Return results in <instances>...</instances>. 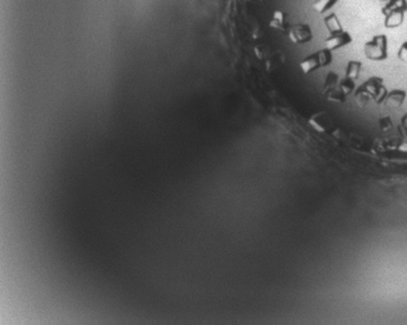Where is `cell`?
Instances as JSON below:
<instances>
[{
  "instance_id": "6da1fadb",
  "label": "cell",
  "mask_w": 407,
  "mask_h": 325,
  "mask_svg": "<svg viewBox=\"0 0 407 325\" xmlns=\"http://www.w3.org/2000/svg\"><path fill=\"white\" fill-rule=\"evenodd\" d=\"M366 57L371 61H384L388 58V38L376 35L365 44Z\"/></svg>"
},
{
  "instance_id": "7a4b0ae2",
  "label": "cell",
  "mask_w": 407,
  "mask_h": 325,
  "mask_svg": "<svg viewBox=\"0 0 407 325\" xmlns=\"http://www.w3.org/2000/svg\"><path fill=\"white\" fill-rule=\"evenodd\" d=\"M383 83H384V82H383L382 77L372 76V77H370V79L366 80L365 83L362 84L363 88L369 92V94L371 96V98L374 99L377 105H380V103H384L385 97H387V94H388V91H387V88H385L384 84Z\"/></svg>"
},
{
  "instance_id": "3957f363",
  "label": "cell",
  "mask_w": 407,
  "mask_h": 325,
  "mask_svg": "<svg viewBox=\"0 0 407 325\" xmlns=\"http://www.w3.org/2000/svg\"><path fill=\"white\" fill-rule=\"evenodd\" d=\"M308 123L318 133H331L334 130V121L326 111L313 114L308 119Z\"/></svg>"
},
{
  "instance_id": "277c9868",
  "label": "cell",
  "mask_w": 407,
  "mask_h": 325,
  "mask_svg": "<svg viewBox=\"0 0 407 325\" xmlns=\"http://www.w3.org/2000/svg\"><path fill=\"white\" fill-rule=\"evenodd\" d=\"M289 39L294 44H305L313 39L312 29L305 23H297L289 29Z\"/></svg>"
},
{
  "instance_id": "5b68a950",
  "label": "cell",
  "mask_w": 407,
  "mask_h": 325,
  "mask_svg": "<svg viewBox=\"0 0 407 325\" xmlns=\"http://www.w3.org/2000/svg\"><path fill=\"white\" fill-rule=\"evenodd\" d=\"M351 43H352L351 34L347 33V31H341V33L333 34V35H330L326 39V48L333 52V50L339 49L341 47H345V45L351 44Z\"/></svg>"
},
{
  "instance_id": "8992f818",
  "label": "cell",
  "mask_w": 407,
  "mask_h": 325,
  "mask_svg": "<svg viewBox=\"0 0 407 325\" xmlns=\"http://www.w3.org/2000/svg\"><path fill=\"white\" fill-rule=\"evenodd\" d=\"M404 99H406V92L403 89H393V91L388 92L384 99V103L389 107L398 109L403 105Z\"/></svg>"
},
{
  "instance_id": "52a82bcc",
  "label": "cell",
  "mask_w": 407,
  "mask_h": 325,
  "mask_svg": "<svg viewBox=\"0 0 407 325\" xmlns=\"http://www.w3.org/2000/svg\"><path fill=\"white\" fill-rule=\"evenodd\" d=\"M321 66V61H319V55L318 52L313 53V55L305 57L304 60L300 62V69H302L303 74H309V72L314 71V70L319 69Z\"/></svg>"
},
{
  "instance_id": "ba28073f",
  "label": "cell",
  "mask_w": 407,
  "mask_h": 325,
  "mask_svg": "<svg viewBox=\"0 0 407 325\" xmlns=\"http://www.w3.org/2000/svg\"><path fill=\"white\" fill-rule=\"evenodd\" d=\"M385 21L384 26L387 29H396L401 26L404 21V12L391 11L384 14Z\"/></svg>"
},
{
  "instance_id": "9c48e42d",
  "label": "cell",
  "mask_w": 407,
  "mask_h": 325,
  "mask_svg": "<svg viewBox=\"0 0 407 325\" xmlns=\"http://www.w3.org/2000/svg\"><path fill=\"white\" fill-rule=\"evenodd\" d=\"M270 26L271 28L276 29V30H280V31H285L286 30V16H285V13H283L282 11H276L275 13H273V17H272V21L270 22Z\"/></svg>"
},
{
  "instance_id": "30bf717a",
  "label": "cell",
  "mask_w": 407,
  "mask_h": 325,
  "mask_svg": "<svg viewBox=\"0 0 407 325\" xmlns=\"http://www.w3.org/2000/svg\"><path fill=\"white\" fill-rule=\"evenodd\" d=\"M324 96L328 101L334 103H344L347 101V96H345V94H344L339 88L329 89V91L324 92Z\"/></svg>"
},
{
  "instance_id": "8fae6325",
  "label": "cell",
  "mask_w": 407,
  "mask_h": 325,
  "mask_svg": "<svg viewBox=\"0 0 407 325\" xmlns=\"http://www.w3.org/2000/svg\"><path fill=\"white\" fill-rule=\"evenodd\" d=\"M325 23H326V28H328V30L330 31V35L344 31L343 26H341L340 21H339L338 16H336L335 13H331L330 16L326 17V18H325Z\"/></svg>"
},
{
  "instance_id": "7c38bea8",
  "label": "cell",
  "mask_w": 407,
  "mask_h": 325,
  "mask_svg": "<svg viewBox=\"0 0 407 325\" xmlns=\"http://www.w3.org/2000/svg\"><path fill=\"white\" fill-rule=\"evenodd\" d=\"M391 11H401L406 13L407 12V0H388L385 7L383 8V14Z\"/></svg>"
},
{
  "instance_id": "4fadbf2b",
  "label": "cell",
  "mask_w": 407,
  "mask_h": 325,
  "mask_svg": "<svg viewBox=\"0 0 407 325\" xmlns=\"http://www.w3.org/2000/svg\"><path fill=\"white\" fill-rule=\"evenodd\" d=\"M339 0H314L312 4V8L317 12V13H325V12L330 11Z\"/></svg>"
},
{
  "instance_id": "5bb4252c",
  "label": "cell",
  "mask_w": 407,
  "mask_h": 325,
  "mask_svg": "<svg viewBox=\"0 0 407 325\" xmlns=\"http://www.w3.org/2000/svg\"><path fill=\"white\" fill-rule=\"evenodd\" d=\"M361 69H362V64L360 61H350L347 65V70H345V76L356 80L360 76Z\"/></svg>"
},
{
  "instance_id": "9a60e30c",
  "label": "cell",
  "mask_w": 407,
  "mask_h": 325,
  "mask_svg": "<svg viewBox=\"0 0 407 325\" xmlns=\"http://www.w3.org/2000/svg\"><path fill=\"white\" fill-rule=\"evenodd\" d=\"M339 89H340L345 96H350L351 93H353V92L356 91L355 80L345 76L344 79H341L340 82H339Z\"/></svg>"
},
{
  "instance_id": "2e32d148",
  "label": "cell",
  "mask_w": 407,
  "mask_h": 325,
  "mask_svg": "<svg viewBox=\"0 0 407 325\" xmlns=\"http://www.w3.org/2000/svg\"><path fill=\"white\" fill-rule=\"evenodd\" d=\"M355 98H356V101H357L358 105H360V106H365L366 103L369 102L370 99H371V96H370V94H369V92L366 91V89L363 88L362 86H361L360 88L356 89Z\"/></svg>"
},
{
  "instance_id": "e0dca14e",
  "label": "cell",
  "mask_w": 407,
  "mask_h": 325,
  "mask_svg": "<svg viewBox=\"0 0 407 325\" xmlns=\"http://www.w3.org/2000/svg\"><path fill=\"white\" fill-rule=\"evenodd\" d=\"M339 82H340V79H339V75L336 74V72H330V74H328L326 80H325V87H324V91H322V93L326 91H329V89L336 88V86L339 84Z\"/></svg>"
},
{
  "instance_id": "ac0fdd59",
  "label": "cell",
  "mask_w": 407,
  "mask_h": 325,
  "mask_svg": "<svg viewBox=\"0 0 407 325\" xmlns=\"http://www.w3.org/2000/svg\"><path fill=\"white\" fill-rule=\"evenodd\" d=\"M318 55H319V61H321V66L322 67L329 66V65H330L331 62H333V52H331V50H329L328 48H325V49L318 50Z\"/></svg>"
},
{
  "instance_id": "d6986e66",
  "label": "cell",
  "mask_w": 407,
  "mask_h": 325,
  "mask_svg": "<svg viewBox=\"0 0 407 325\" xmlns=\"http://www.w3.org/2000/svg\"><path fill=\"white\" fill-rule=\"evenodd\" d=\"M379 125L383 132H388V130H391L393 128V121H392V119L389 116H384V118H382L379 120Z\"/></svg>"
},
{
  "instance_id": "ffe728a7",
  "label": "cell",
  "mask_w": 407,
  "mask_h": 325,
  "mask_svg": "<svg viewBox=\"0 0 407 325\" xmlns=\"http://www.w3.org/2000/svg\"><path fill=\"white\" fill-rule=\"evenodd\" d=\"M270 53V49H268L266 45H258V47H255V55L256 57L260 58V60H263V58H266V56Z\"/></svg>"
},
{
  "instance_id": "44dd1931",
  "label": "cell",
  "mask_w": 407,
  "mask_h": 325,
  "mask_svg": "<svg viewBox=\"0 0 407 325\" xmlns=\"http://www.w3.org/2000/svg\"><path fill=\"white\" fill-rule=\"evenodd\" d=\"M398 58L401 61H403V62H406L407 64V42L402 43V45L399 47L398 49Z\"/></svg>"
},
{
  "instance_id": "7402d4cb",
  "label": "cell",
  "mask_w": 407,
  "mask_h": 325,
  "mask_svg": "<svg viewBox=\"0 0 407 325\" xmlns=\"http://www.w3.org/2000/svg\"><path fill=\"white\" fill-rule=\"evenodd\" d=\"M401 125H402V128H403V129H404V132L407 133V113L404 114L403 116H402V119H401Z\"/></svg>"
},
{
  "instance_id": "603a6c76",
  "label": "cell",
  "mask_w": 407,
  "mask_h": 325,
  "mask_svg": "<svg viewBox=\"0 0 407 325\" xmlns=\"http://www.w3.org/2000/svg\"><path fill=\"white\" fill-rule=\"evenodd\" d=\"M398 151L407 152V141H403V142H401V144L398 145Z\"/></svg>"
},
{
  "instance_id": "cb8c5ba5",
  "label": "cell",
  "mask_w": 407,
  "mask_h": 325,
  "mask_svg": "<svg viewBox=\"0 0 407 325\" xmlns=\"http://www.w3.org/2000/svg\"><path fill=\"white\" fill-rule=\"evenodd\" d=\"M387 2H388V0H387Z\"/></svg>"
}]
</instances>
